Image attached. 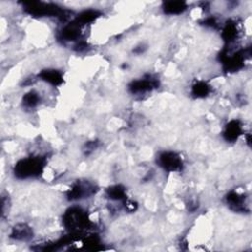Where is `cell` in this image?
Masks as SVG:
<instances>
[{
  "mask_svg": "<svg viewBox=\"0 0 252 252\" xmlns=\"http://www.w3.org/2000/svg\"><path fill=\"white\" fill-rule=\"evenodd\" d=\"M160 161L162 166L165 168V169L168 170H175L179 165H180V160L179 157L172 152H165L161 157Z\"/></svg>",
  "mask_w": 252,
  "mask_h": 252,
  "instance_id": "cell-1",
  "label": "cell"
}]
</instances>
